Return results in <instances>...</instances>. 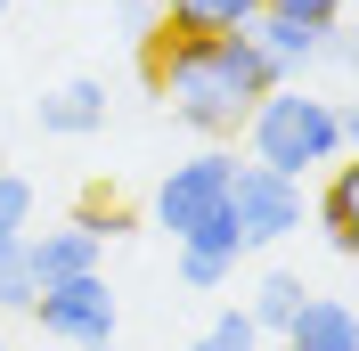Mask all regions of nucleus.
<instances>
[{"label":"nucleus","mask_w":359,"mask_h":351,"mask_svg":"<svg viewBox=\"0 0 359 351\" xmlns=\"http://www.w3.org/2000/svg\"><path fill=\"white\" fill-rule=\"evenodd\" d=\"M147 82L196 139H237L253 98L278 82V66L253 49V33H172L163 25L147 41Z\"/></svg>","instance_id":"1"},{"label":"nucleus","mask_w":359,"mask_h":351,"mask_svg":"<svg viewBox=\"0 0 359 351\" xmlns=\"http://www.w3.org/2000/svg\"><path fill=\"white\" fill-rule=\"evenodd\" d=\"M351 131H359L351 107L318 98L311 82H269L262 98H253V114H245L253 164H269V172H286V180H311V172H327V164H343Z\"/></svg>","instance_id":"2"},{"label":"nucleus","mask_w":359,"mask_h":351,"mask_svg":"<svg viewBox=\"0 0 359 351\" xmlns=\"http://www.w3.org/2000/svg\"><path fill=\"white\" fill-rule=\"evenodd\" d=\"M229 164L237 155L229 147H204V155H188V164H172L163 172V188H156V229L172 245H229V253H245V237H237V220H229Z\"/></svg>","instance_id":"3"},{"label":"nucleus","mask_w":359,"mask_h":351,"mask_svg":"<svg viewBox=\"0 0 359 351\" xmlns=\"http://www.w3.org/2000/svg\"><path fill=\"white\" fill-rule=\"evenodd\" d=\"M229 220H237V237H245V253H262V245H286L302 220H311V197H302V180L269 172V164H229Z\"/></svg>","instance_id":"4"},{"label":"nucleus","mask_w":359,"mask_h":351,"mask_svg":"<svg viewBox=\"0 0 359 351\" xmlns=\"http://www.w3.org/2000/svg\"><path fill=\"white\" fill-rule=\"evenodd\" d=\"M33 319H41V335H57V343H74V351H90V343H114V286L90 270V278H57V286H41L33 294Z\"/></svg>","instance_id":"5"},{"label":"nucleus","mask_w":359,"mask_h":351,"mask_svg":"<svg viewBox=\"0 0 359 351\" xmlns=\"http://www.w3.org/2000/svg\"><path fill=\"white\" fill-rule=\"evenodd\" d=\"M107 262V245L90 237V229H74V220H57V229H25V270H33V286H57V278H90V270Z\"/></svg>","instance_id":"6"},{"label":"nucleus","mask_w":359,"mask_h":351,"mask_svg":"<svg viewBox=\"0 0 359 351\" xmlns=\"http://www.w3.org/2000/svg\"><path fill=\"white\" fill-rule=\"evenodd\" d=\"M278 351H359V319L343 294H302L286 327H278Z\"/></svg>","instance_id":"7"},{"label":"nucleus","mask_w":359,"mask_h":351,"mask_svg":"<svg viewBox=\"0 0 359 351\" xmlns=\"http://www.w3.org/2000/svg\"><path fill=\"white\" fill-rule=\"evenodd\" d=\"M98 123H107V82L98 74H74V82H57L41 98V131L49 139H90Z\"/></svg>","instance_id":"8"},{"label":"nucleus","mask_w":359,"mask_h":351,"mask_svg":"<svg viewBox=\"0 0 359 351\" xmlns=\"http://www.w3.org/2000/svg\"><path fill=\"white\" fill-rule=\"evenodd\" d=\"M311 220L327 229V245H335L343 262L359 253V172H351V164H327V180H318V204H311Z\"/></svg>","instance_id":"9"},{"label":"nucleus","mask_w":359,"mask_h":351,"mask_svg":"<svg viewBox=\"0 0 359 351\" xmlns=\"http://www.w3.org/2000/svg\"><path fill=\"white\" fill-rule=\"evenodd\" d=\"M172 33H245L262 17V0H156Z\"/></svg>","instance_id":"10"},{"label":"nucleus","mask_w":359,"mask_h":351,"mask_svg":"<svg viewBox=\"0 0 359 351\" xmlns=\"http://www.w3.org/2000/svg\"><path fill=\"white\" fill-rule=\"evenodd\" d=\"M180 253V286H188V294H221L229 278H237V262H245V253H229V245H172Z\"/></svg>","instance_id":"11"},{"label":"nucleus","mask_w":359,"mask_h":351,"mask_svg":"<svg viewBox=\"0 0 359 351\" xmlns=\"http://www.w3.org/2000/svg\"><path fill=\"white\" fill-rule=\"evenodd\" d=\"M302 294H311V286L294 278V270H269V278L253 286L245 319H253V327H262V335H278V327H286V319H294V310H302Z\"/></svg>","instance_id":"12"},{"label":"nucleus","mask_w":359,"mask_h":351,"mask_svg":"<svg viewBox=\"0 0 359 351\" xmlns=\"http://www.w3.org/2000/svg\"><path fill=\"white\" fill-rule=\"evenodd\" d=\"M262 17L294 25V33H335V25L351 17V0H262Z\"/></svg>","instance_id":"13"},{"label":"nucleus","mask_w":359,"mask_h":351,"mask_svg":"<svg viewBox=\"0 0 359 351\" xmlns=\"http://www.w3.org/2000/svg\"><path fill=\"white\" fill-rule=\"evenodd\" d=\"M25 229H33V180H25V172H0V253H17Z\"/></svg>","instance_id":"14"},{"label":"nucleus","mask_w":359,"mask_h":351,"mask_svg":"<svg viewBox=\"0 0 359 351\" xmlns=\"http://www.w3.org/2000/svg\"><path fill=\"white\" fill-rule=\"evenodd\" d=\"M262 343H269V335L253 327V319H245V303H237V310H221V319H212V327H204L188 351H262Z\"/></svg>","instance_id":"15"},{"label":"nucleus","mask_w":359,"mask_h":351,"mask_svg":"<svg viewBox=\"0 0 359 351\" xmlns=\"http://www.w3.org/2000/svg\"><path fill=\"white\" fill-rule=\"evenodd\" d=\"M33 294H41V286H33V270H25V245L0 253V310H33Z\"/></svg>","instance_id":"16"},{"label":"nucleus","mask_w":359,"mask_h":351,"mask_svg":"<svg viewBox=\"0 0 359 351\" xmlns=\"http://www.w3.org/2000/svg\"><path fill=\"white\" fill-rule=\"evenodd\" d=\"M74 229H90V237L107 245V237H131L139 220H131V213H123V204H82V213H74Z\"/></svg>","instance_id":"17"},{"label":"nucleus","mask_w":359,"mask_h":351,"mask_svg":"<svg viewBox=\"0 0 359 351\" xmlns=\"http://www.w3.org/2000/svg\"><path fill=\"white\" fill-rule=\"evenodd\" d=\"M123 33H131V41L147 49V41L163 33V8H156V0H123Z\"/></svg>","instance_id":"18"},{"label":"nucleus","mask_w":359,"mask_h":351,"mask_svg":"<svg viewBox=\"0 0 359 351\" xmlns=\"http://www.w3.org/2000/svg\"><path fill=\"white\" fill-rule=\"evenodd\" d=\"M90 351H114V343H90Z\"/></svg>","instance_id":"19"},{"label":"nucleus","mask_w":359,"mask_h":351,"mask_svg":"<svg viewBox=\"0 0 359 351\" xmlns=\"http://www.w3.org/2000/svg\"><path fill=\"white\" fill-rule=\"evenodd\" d=\"M0 17H8V0H0Z\"/></svg>","instance_id":"20"},{"label":"nucleus","mask_w":359,"mask_h":351,"mask_svg":"<svg viewBox=\"0 0 359 351\" xmlns=\"http://www.w3.org/2000/svg\"><path fill=\"white\" fill-rule=\"evenodd\" d=\"M0 351H8V343H0Z\"/></svg>","instance_id":"21"}]
</instances>
